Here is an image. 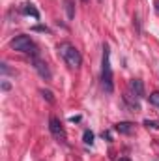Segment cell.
<instances>
[{"label": "cell", "mask_w": 159, "mask_h": 161, "mask_svg": "<svg viewBox=\"0 0 159 161\" xmlns=\"http://www.w3.org/2000/svg\"><path fill=\"white\" fill-rule=\"evenodd\" d=\"M32 64H34V69L40 73L41 79H45V80H51V79H52V75H51V69H49L47 62H43L41 58H34V60H32Z\"/></svg>", "instance_id": "cell-5"}, {"label": "cell", "mask_w": 159, "mask_h": 161, "mask_svg": "<svg viewBox=\"0 0 159 161\" xmlns=\"http://www.w3.org/2000/svg\"><path fill=\"white\" fill-rule=\"evenodd\" d=\"M0 69H2V73H4V75H9V73H13V71L9 69V66H8V64H2V66H0Z\"/></svg>", "instance_id": "cell-14"}, {"label": "cell", "mask_w": 159, "mask_h": 161, "mask_svg": "<svg viewBox=\"0 0 159 161\" xmlns=\"http://www.w3.org/2000/svg\"><path fill=\"white\" fill-rule=\"evenodd\" d=\"M142 124H144L148 129H156V131L159 129V122H157V120H144Z\"/></svg>", "instance_id": "cell-11"}, {"label": "cell", "mask_w": 159, "mask_h": 161, "mask_svg": "<svg viewBox=\"0 0 159 161\" xmlns=\"http://www.w3.org/2000/svg\"><path fill=\"white\" fill-rule=\"evenodd\" d=\"M9 45H11L13 51L25 53V54H32V58H38V54H40L38 47L34 45V41L30 40L26 34H19V36H15L13 40L9 41Z\"/></svg>", "instance_id": "cell-3"}, {"label": "cell", "mask_w": 159, "mask_h": 161, "mask_svg": "<svg viewBox=\"0 0 159 161\" xmlns=\"http://www.w3.org/2000/svg\"><path fill=\"white\" fill-rule=\"evenodd\" d=\"M23 13L25 15H32L34 19H40V11L34 8V4H30V2H26L25 6H23Z\"/></svg>", "instance_id": "cell-8"}, {"label": "cell", "mask_w": 159, "mask_h": 161, "mask_svg": "<svg viewBox=\"0 0 159 161\" xmlns=\"http://www.w3.org/2000/svg\"><path fill=\"white\" fill-rule=\"evenodd\" d=\"M150 103L156 105L159 109V92H152V94H150Z\"/></svg>", "instance_id": "cell-13"}, {"label": "cell", "mask_w": 159, "mask_h": 161, "mask_svg": "<svg viewBox=\"0 0 159 161\" xmlns=\"http://www.w3.org/2000/svg\"><path fill=\"white\" fill-rule=\"evenodd\" d=\"M58 54L64 58V62L71 68V69H79L80 64H82V56H80L79 49L75 47V45H71V43H68V41H62V43H58Z\"/></svg>", "instance_id": "cell-2"}, {"label": "cell", "mask_w": 159, "mask_h": 161, "mask_svg": "<svg viewBox=\"0 0 159 161\" xmlns=\"http://www.w3.org/2000/svg\"><path fill=\"white\" fill-rule=\"evenodd\" d=\"M32 30H34V32H49V28H47V26H34Z\"/></svg>", "instance_id": "cell-15"}, {"label": "cell", "mask_w": 159, "mask_h": 161, "mask_svg": "<svg viewBox=\"0 0 159 161\" xmlns=\"http://www.w3.org/2000/svg\"><path fill=\"white\" fill-rule=\"evenodd\" d=\"M156 9L159 11V0H156Z\"/></svg>", "instance_id": "cell-20"}, {"label": "cell", "mask_w": 159, "mask_h": 161, "mask_svg": "<svg viewBox=\"0 0 159 161\" xmlns=\"http://www.w3.org/2000/svg\"><path fill=\"white\" fill-rule=\"evenodd\" d=\"M49 131H51V135H52L56 141H60V142L66 141V129H64L62 122L58 120L56 116H51V118H49Z\"/></svg>", "instance_id": "cell-4"}, {"label": "cell", "mask_w": 159, "mask_h": 161, "mask_svg": "<svg viewBox=\"0 0 159 161\" xmlns=\"http://www.w3.org/2000/svg\"><path fill=\"white\" fill-rule=\"evenodd\" d=\"M118 161H131V159H129V158H120Z\"/></svg>", "instance_id": "cell-19"}, {"label": "cell", "mask_w": 159, "mask_h": 161, "mask_svg": "<svg viewBox=\"0 0 159 161\" xmlns=\"http://www.w3.org/2000/svg\"><path fill=\"white\" fill-rule=\"evenodd\" d=\"M101 137H103V139H107V141H112V139H111V133H109V131H103V133H101Z\"/></svg>", "instance_id": "cell-17"}, {"label": "cell", "mask_w": 159, "mask_h": 161, "mask_svg": "<svg viewBox=\"0 0 159 161\" xmlns=\"http://www.w3.org/2000/svg\"><path fill=\"white\" fill-rule=\"evenodd\" d=\"M66 11H68V19H73V17H75V11H73V4H71V0H66Z\"/></svg>", "instance_id": "cell-10"}, {"label": "cell", "mask_w": 159, "mask_h": 161, "mask_svg": "<svg viewBox=\"0 0 159 161\" xmlns=\"http://www.w3.org/2000/svg\"><path fill=\"white\" fill-rule=\"evenodd\" d=\"M41 96H43L49 103H54V96H52V92H51V90H45V88H43V90H41Z\"/></svg>", "instance_id": "cell-12"}, {"label": "cell", "mask_w": 159, "mask_h": 161, "mask_svg": "<svg viewBox=\"0 0 159 161\" xmlns=\"http://www.w3.org/2000/svg\"><path fill=\"white\" fill-rule=\"evenodd\" d=\"M114 129L122 133V135H133V131H135V124H131V122H118L116 125H114Z\"/></svg>", "instance_id": "cell-7"}, {"label": "cell", "mask_w": 159, "mask_h": 161, "mask_svg": "<svg viewBox=\"0 0 159 161\" xmlns=\"http://www.w3.org/2000/svg\"><path fill=\"white\" fill-rule=\"evenodd\" d=\"M9 88H11V84H9V82H6V80H4V82H2V90H6V92H8V90H9Z\"/></svg>", "instance_id": "cell-16"}, {"label": "cell", "mask_w": 159, "mask_h": 161, "mask_svg": "<svg viewBox=\"0 0 159 161\" xmlns=\"http://www.w3.org/2000/svg\"><path fill=\"white\" fill-rule=\"evenodd\" d=\"M69 122H73V124H79V122H80V116H71V118H69Z\"/></svg>", "instance_id": "cell-18"}, {"label": "cell", "mask_w": 159, "mask_h": 161, "mask_svg": "<svg viewBox=\"0 0 159 161\" xmlns=\"http://www.w3.org/2000/svg\"><path fill=\"white\" fill-rule=\"evenodd\" d=\"M101 86L107 94L114 92V77L111 68V47L103 43V54H101Z\"/></svg>", "instance_id": "cell-1"}, {"label": "cell", "mask_w": 159, "mask_h": 161, "mask_svg": "<svg viewBox=\"0 0 159 161\" xmlns=\"http://www.w3.org/2000/svg\"><path fill=\"white\" fill-rule=\"evenodd\" d=\"M82 2H88V0H82Z\"/></svg>", "instance_id": "cell-21"}, {"label": "cell", "mask_w": 159, "mask_h": 161, "mask_svg": "<svg viewBox=\"0 0 159 161\" xmlns=\"http://www.w3.org/2000/svg\"><path fill=\"white\" fill-rule=\"evenodd\" d=\"M129 92H131L133 96H137L139 99L144 97V84H142V80L140 79H131L129 80Z\"/></svg>", "instance_id": "cell-6"}, {"label": "cell", "mask_w": 159, "mask_h": 161, "mask_svg": "<svg viewBox=\"0 0 159 161\" xmlns=\"http://www.w3.org/2000/svg\"><path fill=\"white\" fill-rule=\"evenodd\" d=\"M97 2H103V0H97Z\"/></svg>", "instance_id": "cell-22"}, {"label": "cell", "mask_w": 159, "mask_h": 161, "mask_svg": "<svg viewBox=\"0 0 159 161\" xmlns=\"http://www.w3.org/2000/svg\"><path fill=\"white\" fill-rule=\"evenodd\" d=\"M82 141H84V144H94V133L90 129H86L82 135Z\"/></svg>", "instance_id": "cell-9"}]
</instances>
